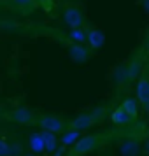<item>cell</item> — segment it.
I'll return each mask as SVG.
<instances>
[{
  "mask_svg": "<svg viewBox=\"0 0 149 156\" xmlns=\"http://www.w3.org/2000/svg\"><path fill=\"white\" fill-rule=\"evenodd\" d=\"M98 135H86V137H79L76 144H74V156H84L88 153H91L98 147Z\"/></svg>",
  "mask_w": 149,
  "mask_h": 156,
  "instance_id": "obj_1",
  "label": "cell"
},
{
  "mask_svg": "<svg viewBox=\"0 0 149 156\" xmlns=\"http://www.w3.org/2000/svg\"><path fill=\"white\" fill-rule=\"evenodd\" d=\"M35 123L42 130H48V132H53V133H62L65 130V121L58 116H53V114H44L41 118H37Z\"/></svg>",
  "mask_w": 149,
  "mask_h": 156,
  "instance_id": "obj_2",
  "label": "cell"
},
{
  "mask_svg": "<svg viewBox=\"0 0 149 156\" xmlns=\"http://www.w3.org/2000/svg\"><path fill=\"white\" fill-rule=\"evenodd\" d=\"M102 112H104V111L100 109V111H97V112H83V114H79V116H76V118L70 121V128L79 130V132L88 130V128H91L93 125H95L97 118H100Z\"/></svg>",
  "mask_w": 149,
  "mask_h": 156,
  "instance_id": "obj_3",
  "label": "cell"
},
{
  "mask_svg": "<svg viewBox=\"0 0 149 156\" xmlns=\"http://www.w3.org/2000/svg\"><path fill=\"white\" fill-rule=\"evenodd\" d=\"M7 118L16 125H23V126H28V125H35V116L30 111L28 107H16L11 112L7 114Z\"/></svg>",
  "mask_w": 149,
  "mask_h": 156,
  "instance_id": "obj_4",
  "label": "cell"
},
{
  "mask_svg": "<svg viewBox=\"0 0 149 156\" xmlns=\"http://www.w3.org/2000/svg\"><path fill=\"white\" fill-rule=\"evenodd\" d=\"M63 23L69 28H81L84 25V16L81 12V9L76 5H69L63 11Z\"/></svg>",
  "mask_w": 149,
  "mask_h": 156,
  "instance_id": "obj_5",
  "label": "cell"
},
{
  "mask_svg": "<svg viewBox=\"0 0 149 156\" xmlns=\"http://www.w3.org/2000/svg\"><path fill=\"white\" fill-rule=\"evenodd\" d=\"M69 55H70V58L76 62V63H84L86 60L90 58V49L84 48L83 44L74 42L70 48H69Z\"/></svg>",
  "mask_w": 149,
  "mask_h": 156,
  "instance_id": "obj_6",
  "label": "cell"
},
{
  "mask_svg": "<svg viewBox=\"0 0 149 156\" xmlns=\"http://www.w3.org/2000/svg\"><path fill=\"white\" fill-rule=\"evenodd\" d=\"M86 42L90 44L91 49H100L104 46V42H105V35H104V32H100L97 28H91L86 32Z\"/></svg>",
  "mask_w": 149,
  "mask_h": 156,
  "instance_id": "obj_7",
  "label": "cell"
},
{
  "mask_svg": "<svg viewBox=\"0 0 149 156\" xmlns=\"http://www.w3.org/2000/svg\"><path fill=\"white\" fill-rule=\"evenodd\" d=\"M137 100L142 105H146L149 102V79L147 77H140L139 83H137Z\"/></svg>",
  "mask_w": 149,
  "mask_h": 156,
  "instance_id": "obj_8",
  "label": "cell"
},
{
  "mask_svg": "<svg viewBox=\"0 0 149 156\" xmlns=\"http://www.w3.org/2000/svg\"><path fill=\"white\" fill-rule=\"evenodd\" d=\"M28 147L34 154H41L44 153V140H42V135L41 132H34V133L28 135Z\"/></svg>",
  "mask_w": 149,
  "mask_h": 156,
  "instance_id": "obj_9",
  "label": "cell"
},
{
  "mask_svg": "<svg viewBox=\"0 0 149 156\" xmlns=\"http://www.w3.org/2000/svg\"><path fill=\"white\" fill-rule=\"evenodd\" d=\"M41 135H42V140H44V151H46V153H55V151L58 149L56 133L48 132V130H42Z\"/></svg>",
  "mask_w": 149,
  "mask_h": 156,
  "instance_id": "obj_10",
  "label": "cell"
},
{
  "mask_svg": "<svg viewBox=\"0 0 149 156\" xmlns=\"http://www.w3.org/2000/svg\"><path fill=\"white\" fill-rule=\"evenodd\" d=\"M111 121H112L116 126H123V125H128V123L132 121V118L126 114V111H125L123 107H118V109L111 114Z\"/></svg>",
  "mask_w": 149,
  "mask_h": 156,
  "instance_id": "obj_11",
  "label": "cell"
},
{
  "mask_svg": "<svg viewBox=\"0 0 149 156\" xmlns=\"http://www.w3.org/2000/svg\"><path fill=\"white\" fill-rule=\"evenodd\" d=\"M79 137H81V132H79V130H74V128H70L69 132H65V133H63V137L60 139V142H62V146H63V147H67V146L76 144V140H77Z\"/></svg>",
  "mask_w": 149,
  "mask_h": 156,
  "instance_id": "obj_12",
  "label": "cell"
},
{
  "mask_svg": "<svg viewBox=\"0 0 149 156\" xmlns=\"http://www.w3.org/2000/svg\"><path fill=\"white\" fill-rule=\"evenodd\" d=\"M139 151H140V147H139V144L133 142V140H126L121 146V154L123 156H137Z\"/></svg>",
  "mask_w": 149,
  "mask_h": 156,
  "instance_id": "obj_13",
  "label": "cell"
},
{
  "mask_svg": "<svg viewBox=\"0 0 149 156\" xmlns=\"http://www.w3.org/2000/svg\"><path fill=\"white\" fill-rule=\"evenodd\" d=\"M121 107L126 111V114L130 116V118H135V116L139 114V104H137L135 98H126L123 104H121Z\"/></svg>",
  "mask_w": 149,
  "mask_h": 156,
  "instance_id": "obj_14",
  "label": "cell"
},
{
  "mask_svg": "<svg viewBox=\"0 0 149 156\" xmlns=\"http://www.w3.org/2000/svg\"><path fill=\"white\" fill-rule=\"evenodd\" d=\"M69 39L76 44H84L86 42V32L83 28H70L69 32Z\"/></svg>",
  "mask_w": 149,
  "mask_h": 156,
  "instance_id": "obj_15",
  "label": "cell"
},
{
  "mask_svg": "<svg viewBox=\"0 0 149 156\" xmlns=\"http://www.w3.org/2000/svg\"><path fill=\"white\" fill-rule=\"evenodd\" d=\"M0 156H11V144L0 137Z\"/></svg>",
  "mask_w": 149,
  "mask_h": 156,
  "instance_id": "obj_16",
  "label": "cell"
},
{
  "mask_svg": "<svg viewBox=\"0 0 149 156\" xmlns=\"http://www.w3.org/2000/svg\"><path fill=\"white\" fill-rule=\"evenodd\" d=\"M14 5H18V7H27V5H30V4H34V0H11Z\"/></svg>",
  "mask_w": 149,
  "mask_h": 156,
  "instance_id": "obj_17",
  "label": "cell"
},
{
  "mask_svg": "<svg viewBox=\"0 0 149 156\" xmlns=\"http://www.w3.org/2000/svg\"><path fill=\"white\" fill-rule=\"evenodd\" d=\"M144 154L149 156V139L146 140V144H144Z\"/></svg>",
  "mask_w": 149,
  "mask_h": 156,
  "instance_id": "obj_18",
  "label": "cell"
},
{
  "mask_svg": "<svg viewBox=\"0 0 149 156\" xmlns=\"http://www.w3.org/2000/svg\"><path fill=\"white\" fill-rule=\"evenodd\" d=\"M142 5H144V9H146V12L149 14V0H144V2H142Z\"/></svg>",
  "mask_w": 149,
  "mask_h": 156,
  "instance_id": "obj_19",
  "label": "cell"
},
{
  "mask_svg": "<svg viewBox=\"0 0 149 156\" xmlns=\"http://www.w3.org/2000/svg\"><path fill=\"white\" fill-rule=\"evenodd\" d=\"M144 109H146V112L149 114V102H147V104H146V105H144Z\"/></svg>",
  "mask_w": 149,
  "mask_h": 156,
  "instance_id": "obj_20",
  "label": "cell"
},
{
  "mask_svg": "<svg viewBox=\"0 0 149 156\" xmlns=\"http://www.w3.org/2000/svg\"><path fill=\"white\" fill-rule=\"evenodd\" d=\"M25 156H35V154H34V153H32V154H25Z\"/></svg>",
  "mask_w": 149,
  "mask_h": 156,
  "instance_id": "obj_21",
  "label": "cell"
},
{
  "mask_svg": "<svg viewBox=\"0 0 149 156\" xmlns=\"http://www.w3.org/2000/svg\"><path fill=\"white\" fill-rule=\"evenodd\" d=\"M147 49H149V44H147Z\"/></svg>",
  "mask_w": 149,
  "mask_h": 156,
  "instance_id": "obj_22",
  "label": "cell"
}]
</instances>
